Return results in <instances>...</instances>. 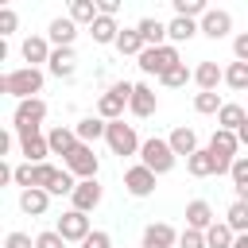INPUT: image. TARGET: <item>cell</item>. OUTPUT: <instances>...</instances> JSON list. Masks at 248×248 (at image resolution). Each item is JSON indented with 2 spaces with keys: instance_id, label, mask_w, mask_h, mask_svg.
Here are the masks:
<instances>
[{
  "instance_id": "1",
  "label": "cell",
  "mask_w": 248,
  "mask_h": 248,
  "mask_svg": "<svg viewBox=\"0 0 248 248\" xmlns=\"http://www.w3.org/2000/svg\"><path fill=\"white\" fill-rule=\"evenodd\" d=\"M43 81H46L43 70H35V66H16V70H8V74L0 78V93H8V97H16V101H31V97L43 93Z\"/></svg>"
},
{
  "instance_id": "2",
  "label": "cell",
  "mask_w": 248,
  "mask_h": 248,
  "mask_svg": "<svg viewBox=\"0 0 248 248\" xmlns=\"http://www.w3.org/2000/svg\"><path fill=\"white\" fill-rule=\"evenodd\" d=\"M132 89H136V81H112L101 97H97V116L101 120H124V108H128V101H132Z\"/></svg>"
},
{
  "instance_id": "3",
  "label": "cell",
  "mask_w": 248,
  "mask_h": 248,
  "mask_svg": "<svg viewBox=\"0 0 248 248\" xmlns=\"http://www.w3.org/2000/svg\"><path fill=\"white\" fill-rule=\"evenodd\" d=\"M209 155H213V167H217V174H229L232 170V163H236V155H240V140H236V132H225V128H213V136H209Z\"/></svg>"
},
{
  "instance_id": "4",
  "label": "cell",
  "mask_w": 248,
  "mask_h": 248,
  "mask_svg": "<svg viewBox=\"0 0 248 248\" xmlns=\"http://www.w3.org/2000/svg\"><path fill=\"white\" fill-rule=\"evenodd\" d=\"M43 120H46V101H43V97L16 101V112H12V132H16V136L43 132Z\"/></svg>"
},
{
  "instance_id": "5",
  "label": "cell",
  "mask_w": 248,
  "mask_h": 248,
  "mask_svg": "<svg viewBox=\"0 0 248 248\" xmlns=\"http://www.w3.org/2000/svg\"><path fill=\"white\" fill-rule=\"evenodd\" d=\"M140 163H143L147 170H155V174H170L174 163H178V155L170 151V143H167L163 136H151V140H143V147H140Z\"/></svg>"
},
{
  "instance_id": "6",
  "label": "cell",
  "mask_w": 248,
  "mask_h": 248,
  "mask_svg": "<svg viewBox=\"0 0 248 248\" xmlns=\"http://www.w3.org/2000/svg\"><path fill=\"white\" fill-rule=\"evenodd\" d=\"M178 62H182V54H178L174 43H167V46H147V50L136 58V66H140L143 74H155V78H163V74L174 70Z\"/></svg>"
},
{
  "instance_id": "7",
  "label": "cell",
  "mask_w": 248,
  "mask_h": 248,
  "mask_svg": "<svg viewBox=\"0 0 248 248\" xmlns=\"http://www.w3.org/2000/svg\"><path fill=\"white\" fill-rule=\"evenodd\" d=\"M105 143H108V151L112 155H140V147H143V140L136 136V124H124V120H112L108 124V132H105Z\"/></svg>"
},
{
  "instance_id": "8",
  "label": "cell",
  "mask_w": 248,
  "mask_h": 248,
  "mask_svg": "<svg viewBox=\"0 0 248 248\" xmlns=\"http://www.w3.org/2000/svg\"><path fill=\"white\" fill-rule=\"evenodd\" d=\"M62 167L78 178V182H85V178H97V170H101V159H97V151H93V143H78L66 159H62Z\"/></svg>"
},
{
  "instance_id": "9",
  "label": "cell",
  "mask_w": 248,
  "mask_h": 248,
  "mask_svg": "<svg viewBox=\"0 0 248 248\" xmlns=\"http://www.w3.org/2000/svg\"><path fill=\"white\" fill-rule=\"evenodd\" d=\"M54 232H58L66 244H85V236L93 232L89 213H81V209H66V213L54 221Z\"/></svg>"
},
{
  "instance_id": "10",
  "label": "cell",
  "mask_w": 248,
  "mask_h": 248,
  "mask_svg": "<svg viewBox=\"0 0 248 248\" xmlns=\"http://www.w3.org/2000/svg\"><path fill=\"white\" fill-rule=\"evenodd\" d=\"M101 198H105V186H101L97 178H85V182H78V186H74V194H70V209L93 213V209L101 205Z\"/></svg>"
},
{
  "instance_id": "11",
  "label": "cell",
  "mask_w": 248,
  "mask_h": 248,
  "mask_svg": "<svg viewBox=\"0 0 248 248\" xmlns=\"http://www.w3.org/2000/svg\"><path fill=\"white\" fill-rule=\"evenodd\" d=\"M155 170H147L143 163H136V167H128L124 170V190L132 194V198H147V194H155Z\"/></svg>"
},
{
  "instance_id": "12",
  "label": "cell",
  "mask_w": 248,
  "mask_h": 248,
  "mask_svg": "<svg viewBox=\"0 0 248 248\" xmlns=\"http://www.w3.org/2000/svg\"><path fill=\"white\" fill-rule=\"evenodd\" d=\"M198 27H202V35L205 39H229V31H232V16L225 12V8H209L202 19H198Z\"/></svg>"
},
{
  "instance_id": "13",
  "label": "cell",
  "mask_w": 248,
  "mask_h": 248,
  "mask_svg": "<svg viewBox=\"0 0 248 248\" xmlns=\"http://www.w3.org/2000/svg\"><path fill=\"white\" fill-rule=\"evenodd\" d=\"M140 248H178V232L167 221H151L140 236Z\"/></svg>"
},
{
  "instance_id": "14",
  "label": "cell",
  "mask_w": 248,
  "mask_h": 248,
  "mask_svg": "<svg viewBox=\"0 0 248 248\" xmlns=\"http://www.w3.org/2000/svg\"><path fill=\"white\" fill-rule=\"evenodd\" d=\"M19 54H23V62L27 66H43V62H50V54H54V46H50V39L46 35H27L23 43H19Z\"/></svg>"
},
{
  "instance_id": "15",
  "label": "cell",
  "mask_w": 248,
  "mask_h": 248,
  "mask_svg": "<svg viewBox=\"0 0 248 248\" xmlns=\"http://www.w3.org/2000/svg\"><path fill=\"white\" fill-rule=\"evenodd\" d=\"M221 81H225V66H217L213 58H202V62L194 66V85H198V93H217Z\"/></svg>"
},
{
  "instance_id": "16",
  "label": "cell",
  "mask_w": 248,
  "mask_h": 248,
  "mask_svg": "<svg viewBox=\"0 0 248 248\" xmlns=\"http://www.w3.org/2000/svg\"><path fill=\"white\" fill-rule=\"evenodd\" d=\"M155 108H159V97H155V89H151L147 81H136V89H132V101H128V112H132V116H140V120H147V116H155Z\"/></svg>"
},
{
  "instance_id": "17",
  "label": "cell",
  "mask_w": 248,
  "mask_h": 248,
  "mask_svg": "<svg viewBox=\"0 0 248 248\" xmlns=\"http://www.w3.org/2000/svg\"><path fill=\"white\" fill-rule=\"evenodd\" d=\"M46 74H54L58 81H70V78L78 74V54H74V46H54V54H50V62H46Z\"/></svg>"
},
{
  "instance_id": "18",
  "label": "cell",
  "mask_w": 248,
  "mask_h": 248,
  "mask_svg": "<svg viewBox=\"0 0 248 248\" xmlns=\"http://www.w3.org/2000/svg\"><path fill=\"white\" fill-rule=\"evenodd\" d=\"M46 143H50V155H70L81 140H78V132H74V124H54L50 132H46Z\"/></svg>"
},
{
  "instance_id": "19",
  "label": "cell",
  "mask_w": 248,
  "mask_h": 248,
  "mask_svg": "<svg viewBox=\"0 0 248 248\" xmlns=\"http://www.w3.org/2000/svg\"><path fill=\"white\" fill-rule=\"evenodd\" d=\"M19 155H23V163H46V155H50L46 132H27V136H19Z\"/></svg>"
},
{
  "instance_id": "20",
  "label": "cell",
  "mask_w": 248,
  "mask_h": 248,
  "mask_svg": "<svg viewBox=\"0 0 248 248\" xmlns=\"http://www.w3.org/2000/svg\"><path fill=\"white\" fill-rule=\"evenodd\" d=\"M167 143H170V151H174L178 159H190V155L198 151V132H194L190 124H178V128L167 136Z\"/></svg>"
},
{
  "instance_id": "21",
  "label": "cell",
  "mask_w": 248,
  "mask_h": 248,
  "mask_svg": "<svg viewBox=\"0 0 248 248\" xmlns=\"http://www.w3.org/2000/svg\"><path fill=\"white\" fill-rule=\"evenodd\" d=\"M213 221H217V217H213V205H209L205 198H194V202H186V229H198V232H205Z\"/></svg>"
},
{
  "instance_id": "22",
  "label": "cell",
  "mask_w": 248,
  "mask_h": 248,
  "mask_svg": "<svg viewBox=\"0 0 248 248\" xmlns=\"http://www.w3.org/2000/svg\"><path fill=\"white\" fill-rule=\"evenodd\" d=\"M46 39H50V46H74V39H78V23H74L70 16H58V19H50Z\"/></svg>"
},
{
  "instance_id": "23",
  "label": "cell",
  "mask_w": 248,
  "mask_h": 248,
  "mask_svg": "<svg viewBox=\"0 0 248 248\" xmlns=\"http://www.w3.org/2000/svg\"><path fill=\"white\" fill-rule=\"evenodd\" d=\"M19 209H23L27 217H46V209H50V194L39 190V186L19 190Z\"/></svg>"
},
{
  "instance_id": "24",
  "label": "cell",
  "mask_w": 248,
  "mask_h": 248,
  "mask_svg": "<svg viewBox=\"0 0 248 248\" xmlns=\"http://www.w3.org/2000/svg\"><path fill=\"white\" fill-rule=\"evenodd\" d=\"M120 23L116 19H108V16H97L93 19V27H89V35H93V43L97 46H116V39H120Z\"/></svg>"
},
{
  "instance_id": "25",
  "label": "cell",
  "mask_w": 248,
  "mask_h": 248,
  "mask_svg": "<svg viewBox=\"0 0 248 248\" xmlns=\"http://www.w3.org/2000/svg\"><path fill=\"white\" fill-rule=\"evenodd\" d=\"M74 132H78V140H81V143H97V140H105L108 120H101V116L93 112V116H81V120L74 124Z\"/></svg>"
},
{
  "instance_id": "26",
  "label": "cell",
  "mask_w": 248,
  "mask_h": 248,
  "mask_svg": "<svg viewBox=\"0 0 248 248\" xmlns=\"http://www.w3.org/2000/svg\"><path fill=\"white\" fill-rule=\"evenodd\" d=\"M136 31L143 35V43H147V46H167V23H163V19L143 16V19L136 23Z\"/></svg>"
},
{
  "instance_id": "27",
  "label": "cell",
  "mask_w": 248,
  "mask_h": 248,
  "mask_svg": "<svg viewBox=\"0 0 248 248\" xmlns=\"http://www.w3.org/2000/svg\"><path fill=\"white\" fill-rule=\"evenodd\" d=\"M194 35H202V27H198V19H182V16H174L170 23H167V43H190Z\"/></svg>"
},
{
  "instance_id": "28",
  "label": "cell",
  "mask_w": 248,
  "mask_h": 248,
  "mask_svg": "<svg viewBox=\"0 0 248 248\" xmlns=\"http://www.w3.org/2000/svg\"><path fill=\"white\" fill-rule=\"evenodd\" d=\"M66 16H70L78 27H85V31H89V27H93V19H97L101 12H97V0H70V12H66Z\"/></svg>"
},
{
  "instance_id": "29",
  "label": "cell",
  "mask_w": 248,
  "mask_h": 248,
  "mask_svg": "<svg viewBox=\"0 0 248 248\" xmlns=\"http://www.w3.org/2000/svg\"><path fill=\"white\" fill-rule=\"evenodd\" d=\"M186 170L194 174V178H209V174H217V167H213V155H209V147H198L190 159H186Z\"/></svg>"
},
{
  "instance_id": "30",
  "label": "cell",
  "mask_w": 248,
  "mask_h": 248,
  "mask_svg": "<svg viewBox=\"0 0 248 248\" xmlns=\"http://www.w3.org/2000/svg\"><path fill=\"white\" fill-rule=\"evenodd\" d=\"M116 50H120V54H132V58H140V54L147 50V43H143V35H140L136 27H124V31H120V39H116Z\"/></svg>"
},
{
  "instance_id": "31",
  "label": "cell",
  "mask_w": 248,
  "mask_h": 248,
  "mask_svg": "<svg viewBox=\"0 0 248 248\" xmlns=\"http://www.w3.org/2000/svg\"><path fill=\"white\" fill-rule=\"evenodd\" d=\"M232 240H236V232H232L225 221H213V225L205 229V248H232Z\"/></svg>"
},
{
  "instance_id": "32",
  "label": "cell",
  "mask_w": 248,
  "mask_h": 248,
  "mask_svg": "<svg viewBox=\"0 0 248 248\" xmlns=\"http://www.w3.org/2000/svg\"><path fill=\"white\" fill-rule=\"evenodd\" d=\"M244 120H248V112L240 105H232V101H225V108L217 112V128H225V132H236Z\"/></svg>"
},
{
  "instance_id": "33",
  "label": "cell",
  "mask_w": 248,
  "mask_h": 248,
  "mask_svg": "<svg viewBox=\"0 0 248 248\" xmlns=\"http://www.w3.org/2000/svg\"><path fill=\"white\" fill-rule=\"evenodd\" d=\"M225 225H229L236 236H240V232H248V202H240V198H236V202L225 209Z\"/></svg>"
},
{
  "instance_id": "34",
  "label": "cell",
  "mask_w": 248,
  "mask_h": 248,
  "mask_svg": "<svg viewBox=\"0 0 248 248\" xmlns=\"http://www.w3.org/2000/svg\"><path fill=\"white\" fill-rule=\"evenodd\" d=\"M229 178H232V190H236V198H240V202H248V155H236V163H232Z\"/></svg>"
},
{
  "instance_id": "35",
  "label": "cell",
  "mask_w": 248,
  "mask_h": 248,
  "mask_svg": "<svg viewBox=\"0 0 248 248\" xmlns=\"http://www.w3.org/2000/svg\"><path fill=\"white\" fill-rule=\"evenodd\" d=\"M186 81H194V70H190L186 62H178L174 70H167V74L159 78V85H163V89H182Z\"/></svg>"
},
{
  "instance_id": "36",
  "label": "cell",
  "mask_w": 248,
  "mask_h": 248,
  "mask_svg": "<svg viewBox=\"0 0 248 248\" xmlns=\"http://www.w3.org/2000/svg\"><path fill=\"white\" fill-rule=\"evenodd\" d=\"M221 108H225L221 93H194V112H202V116H217Z\"/></svg>"
},
{
  "instance_id": "37",
  "label": "cell",
  "mask_w": 248,
  "mask_h": 248,
  "mask_svg": "<svg viewBox=\"0 0 248 248\" xmlns=\"http://www.w3.org/2000/svg\"><path fill=\"white\" fill-rule=\"evenodd\" d=\"M74 186H78V178H74L66 167H58V174H54L50 186H46V194H50V198H62V194H74Z\"/></svg>"
},
{
  "instance_id": "38",
  "label": "cell",
  "mask_w": 248,
  "mask_h": 248,
  "mask_svg": "<svg viewBox=\"0 0 248 248\" xmlns=\"http://www.w3.org/2000/svg\"><path fill=\"white\" fill-rule=\"evenodd\" d=\"M225 85H229V89H248V62H236V58H232V62L225 66Z\"/></svg>"
},
{
  "instance_id": "39",
  "label": "cell",
  "mask_w": 248,
  "mask_h": 248,
  "mask_svg": "<svg viewBox=\"0 0 248 248\" xmlns=\"http://www.w3.org/2000/svg\"><path fill=\"white\" fill-rule=\"evenodd\" d=\"M205 12H209L205 0H174V16H182V19H202Z\"/></svg>"
},
{
  "instance_id": "40",
  "label": "cell",
  "mask_w": 248,
  "mask_h": 248,
  "mask_svg": "<svg viewBox=\"0 0 248 248\" xmlns=\"http://www.w3.org/2000/svg\"><path fill=\"white\" fill-rule=\"evenodd\" d=\"M178 248H205V232H198V229H182V232H178Z\"/></svg>"
},
{
  "instance_id": "41",
  "label": "cell",
  "mask_w": 248,
  "mask_h": 248,
  "mask_svg": "<svg viewBox=\"0 0 248 248\" xmlns=\"http://www.w3.org/2000/svg\"><path fill=\"white\" fill-rule=\"evenodd\" d=\"M16 27H19L16 8H0V35H16Z\"/></svg>"
},
{
  "instance_id": "42",
  "label": "cell",
  "mask_w": 248,
  "mask_h": 248,
  "mask_svg": "<svg viewBox=\"0 0 248 248\" xmlns=\"http://www.w3.org/2000/svg\"><path fill=\"white\" fill-rule=\"evenodd\" d=\"M35 248H66V240H62L54 229H43V232L35 236Z\"/></svg>"
},
{
  "instance_id": "43",
  "label": "cell",
  "mask_w": 248,
  "mask_h": 248,
  "mask_svg": "<svg viewBox=\"0 0 248 248\" xmlns=\"http://www.w3.org/2000/svg\"><path fill=\"white\" fill-rule=\"evenodd\" d=\"M4 248H35V236H27V232H19V229H16V232H8V236H4Z\"/></svg>"
},
{
  "instance_id": "44",
  "label": "cell",
  "mask_w": 248,
  "mask_h": 248,
  "mask_svg": "<svg viewBox=\"0 0 248 248\" xmlns=\"http://www.w3.org/2000/svg\"><path fill=\"white\" fill-rule=\"evenodd\" d=\"M81 248H112V236L105 232V229H93L89 236H85V244Z\"/></svg>"
},
{
  "instance_id": "45",
  "label": "cell",
  "mask_w": 248,
  "mask_h": 248,
  "mask_svg": "<svg viewBox=\"0 0 248 248\" xmlns=\"http://www.w3.org/2000/svg\"><path fill=\"white\" fill-rule=\"evenodd\" d=\"M232 58H236V62H248V31H240V35L232 39Z\"/></svg>"
},
{
  "instance_id": "46",
  "label": "cell",
  "mask_w": 248,
  "mask_h": 248,
  "mask_svg": "<svg viewBox=\"0 0 248 248\" xmlns=\"http://www.w3.org/2000/svg\"><path fill=\"white\" fill-rule=\"evenodd\" d=\"M16 186L19 190H31V163H19L16 167Z\"/></svg>"
},
{
  "instance_id": "47",
  "label": "cell",
  "mask_w": 248,
  "mask_h": 248,
  "mask_svg": "<svg viewBox=\"0 0 248 248\" xmlns=\"http://www.w3.org/2000/svg\"><path fill=\"white\" fill-rule=\"evenodd\" d=\"M97 12H101V16H108V19H116V12H120V0H97Z\"/></svg>"
},
{
  "instance_id": "48",
  "label": "cell",
  "mask_w": 248,
  "mask_h": 248,
  "mask_svg": "<svg viewBox=\"0 0 248 248\" xmlns=\"http://www.w3.org/2000/svg\"><path fill=\"white\" fill-rule=\"evenodd\" d=\"M236 140H240V147H248V120L236 128Z\"/></svg>"
},
{
  "instance_id": "49",
  "label": "cell",
  "mask_w": 248,
  "mask_h": 248,
  "mask_svg": "<svg viewBox=\"0 0 248 248\" xmlns=\"http://www.w3.org/2000/svg\"><path fill=\"white\" fill-rule=\"evenodd\" d=\"M232 248H248V232H240V236L232 240Z\"/></svg>"
}]
</instances>
